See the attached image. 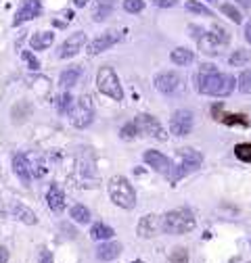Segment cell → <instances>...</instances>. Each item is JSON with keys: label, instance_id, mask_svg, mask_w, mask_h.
<instances>
[{"label": "cell", "instance_id": "6da1fadb", "mask_svg": "<svg viewBox=\"0 0 251 263\" xmlns=\"http://www.w3.org/2000/svg\"><path fill=\"white\" fill-rule=\"evenodd\" d=\"M235 88H237V80L230 73H220V71L201 73L199 71V76H197V90L207 96L224 98V96H230L235 92Z\"/></svg>", "mask_w": 251, "mask_h": 263}, {"label": "cell", "instance_id": "7a4b0ae2", "mask_svg": "<svg viewBox=\"0 0 251 263\" xmlns=\"http://www.w3.org/2000/svg\"><path fill=\"white\" fill-rule=\"evenodd\" d=\"M197 226V219L193 215L191 209H172L162 217V232L172 234V236H180V234H188L193 232Z\"/></svg>", "mask_w": 251, "mask_h": 263}, {"label": "cell", "instance_id": "3957f363", "mask_svg": "<svg viewBox=\"0 0 251 263\" xmlns=\"http://www.w3.org/2000/svg\"><path fill=\"white\" fill-rule=\"evenodd\" d=\"M107 192H109V199L117 207H121V209H134L136 207V192H134V186L128 182V178L113 176L107 184Z\"/></svg>", "mask_w": 251, "mask_h": 263}, {"label": "cell", "instance_id": "277c9868", "mask_svg": "<svg viewBox=\"0 0 251 263\" xmlns=\"http://www.w3.org/2000/svg\"><path fill=\"white\" fill-rule=\"evenodd\" d=\"M178 165H174V170H172V174L168 176L172 182H178L180 178H184V176H188L191 172H195V170H199L201 167V163H203V155L199 153V151H195V148H188V146H184V148H178Z\"/></svg>", "mask_w": 251, "mask_h": 263}, {"label": "cell", "instance_id": "5b68a950", "mask_svg": "<svg viewBox=\"0 0 251 263\" xmlns=\"http://www.w3.org/2000/svg\"><path fill=\"white\" fill-rule=\"evenodd\" d=\"M97 88H99L101 94L113 98V101H121L123 98V90H121L119 78L109 65H103V67L97 71Z\"/></svg>", "mask_w": 251, "mask_h": 263}, {"label": "cell", "instance_id": "8992f818", "mask_svg": "<svg viewBox=\"0 0 251 263\" xmlns=\"http://www.w3.org/2000/svg\"><path fill=\"white\" fill-rule=\"evenodd\" d=\"M69 119H71V123L78 129H84V127H88L94 121V103H92L90 94H82L78 101L74 103V109L69 113Z\"/></svg>", "mask_w": 251, "mask_h": 263}, {"label": "cell", "instance_id": "52a82bcc", "mask_svg": "<svg viewBox=\"0 0 251 263\" xmlns=\"http://www.w3.org/2000/svg\"><path fill=\"white\" fill-rule=\"evenodd\" d=\"M136 125H138V132H140V136H147V138H153V140H168V132L164 129V125L157 121V117L153 115H147V113H140L136 119Z\"/></svg>", "mask_w": 251, "mask_h": 263}, {"label": "cell", "instance_id": "ba28073f", "mask_svg": "<svg viewBox=\"0 0 251 263\" xmlns=\"http://www.w3.org/2000/svg\"><path fill=\"white\" fill-rule=\"evenodd\" d=\"M195 117L188 109H180L170 117V134L174 136H188L193 129Z\"/></svg>", "mask_w": 251, "mask_h": 263}, {"label": "cell", "instance_id": "9c48e42d", "mask_svg": "<svg viewBox=\"0 0 251 263\" xmlns=\"http://www.w3.org/2000/svg\"><path fill=\"white\" fill-rule=\"evenodd\" d=\"M88 38L84 31H76V34L67 36V40L59 46V59H74L76 54H80L86 46Z\"/></svg>", "mask_w": 251, "mask_h": 263}, {"label": "cell", "instance_id": "30bf717a", "mask_svg": "<svg viewBox=\"0 0 251 263\" xmlns=\"http://www.w3.org/2000/svg\"><path fill=\"white\" fill-rule=\"evenodd\" d=\"M142 159H145V163H147V165H149L153 172L162 174V176H170L172 170H174V163H172L164 153H159V151H145Z\"/></svg>", "mask_w": 251, "mask_h": 263}, {"label": "cell", "instance_id": "8fae6325", "mask_svg": "<svg viewBox=\"0 0 251 263\" xmlns=\"http://www.w3.org/2000/svg\"><path fill=\"white\" fill-rule=\"evenodd\" d=\"M159 230H162V217L159 215H155V213H147L140 217L138 226H136V234L145 240L149 238H155L157 234H159Z\"/></svg>", "mask_w": 251, "mask_h": 263}, {"label": "cell", "instance_id": "7c38bea8", "mask_svg": "<svg viewBox=\"0 0 251 263\" xmlns=\"http://www.w3.org/2000/svg\"><path fill=\"white\" fill-rule=\"evenodd\" d=\"M119 40H121L119 31H113V29H111V31H105V34H101L97 40H92V42L88 44V54H90V57H97V54L109 50L111 46H115Z\"/></svg>", "mask_w": 251, "mask_h": 263}, {"label": "cell", "instance_id": "4fadbf2b", "mask_svg": "<svg viewBox=\"0 0 251 263\" xmlns=\"http://www.w3.org/2000/svg\"><path fill=\"white\" fill-rule=\"evenodd\" d=\"M42 13V3L40 0H23L21 7L17 9L15 13V19H13V25H23L25 21H31V19H36L38 15Z\"/></svg>", "mask_w": 251, "mask_h": 263}, {"label": "cell", "instance_id": "5bb4252c", "mask_svg": "<svg viewBox=\"0 0 251 263\" xmlns=\"http://www.w3.org/2000/svg\"><path fill=\"white\" fill-rule=\"evenodd\" d=\"M180 76L176 71H162L155 76V88L162 94H174L180 88Z\"/></svg>", "mask_w": 251, "mask_h": 263}, {"label": "cell", "instance_id": "9a60e30c", "mask_svg": "<svg viewBox=\"0 0 251 263\" xmlns=\"http://www.w3.org/2000/svg\"><path fill=\"white\" fill-rule=\"evenodd\" d=\"M84 78V69H82V65H74V67H67L65 71H63L59 76V84L61 88H65V90H71L74 86H78Z\"/></svg>", "mask_w": 251, "mask_h": 263}, {"label": "cell", "instance_id": "2e32d148", "mask_svg": "<svg viewBox=\"0 0 251 263\" xmlns=\"http://www.w3.org/2000/svg\"><path fill=\"white\" fill-rule=\"evenodd\" d=\"M13 172H15V176L25 186L31 182V167H29V161H27L25 155H21V153H15L13 155Z\"/></svg>", "mask_w": 251, "mask_h": 263}, {"label": "cell", "instance_id": "e0dca14e", "mask_svg": "<svg viewBox=\"0 0 251 263\" xmlns=\"http://www.w3.org/2000/svg\"><path fill=\"white\" fill-rule=\"evenodd\" d=\"M11 213H13L15 219L23 221L25 226H36V223H38V215L31 211L27 205H23V203H19V201L11 205Z\"/></svg>", "mask_w": 251, "mask_h": 263}, {"label": "cell", "instance_id": "ac0fdd59", "mask_svg": "<svg viewBox=\"0 0 251 263\" xmlns=\"http://www.w3.org/2000/svg\"><path fill=\"white\" fill-rule=\"evenodd\" d=\"M119 255H121V245L119 242H109V240L101 242L97 247V253H94V257H97L99 261H113Z\"/></svg>", "mask_w": 251, "mask_h": 263}, {"label": "cell", "instance_id": "d6986e66", "mask_svg": "<svg viewBox=\"0 0 251 263\" xmlns=\"http://www.w3.org/2000/svg\"><path fill=\"white\" fill-rule=\"evenodd\" d=\"M115 236V230L103 221H97V223H92L90 228V238L92 240H97V242H105V240H111Z\"/></svg>", "mask_w": 251, "mask_h": 263}, {"label": "cell", "instance_id": "ffe728a7", "mask_svg": "<svg viewBox=\"0 0 251 263\" xmlns=\"http://www.w3.org/2000/svg\"><path fill=\"white\" fill-rule=\"evenodd\" d=\"M46 205H48V209L50 211H63L65 209V194H63L57 186H50L48 190H46Z\"/></svg>", "mask_w": 251, "mask_h": 263}, {"label": "cell", "instance_id": "44dd1931", "mask_svg": "<svg viewBox=\"0 0 251 263\" xmlns=\"http://www.w3.org/2000/svg\"><path fill=\"white\" fill-rule=\"evenodd\" d=\"M52 42H55L52 31H36V34L29 38V44L34 50H46V48H50Z\"/></svg>", "mask_w": 251, "mask_h": 263}, {"label": "cell", "instance_id": "7402d4cb", "mask_svg": "<svg viewBox=\"0 0 251 263\" xmlns=\"http://www.w3.org/2000/svg\"><path fill=\"white\" fill-rule=\"evenodd\" d=\"M197 42H199L201 52H205V54H218V46H222L216 40V36L211 34V31H209V34H205V31H203V34L197 38Z\"/></svg>", "mask_w": 251, "mask_h": 263}, {"label": "cell", "instance_id": "603a6c76", "mask_svg": "<svg viewBox=\"0 0 251 263\" xmlns=\"http://www.w3.org/2000/svg\"><path fill=\"white\" fill-rule=\"evenodd\" d=\"M113 11V0H97V5H94V13H92V19L94 21H105Z\"/></svg>", "mask_w": 251, "mask_h": 263}, {"label": "cell", "instance_id": "cb8c5ba5", "mask_svg": "<svg viewBox=\"0 0 251 263\" xmlns=\"http://www.w3.org/2000/svg\"><path fill=\"white\" fill-rule=\"evenodd\" d=\"M170 59H172L174 65H180V67H184V65L193 63L195 54H193V50H188V48H182V46H180V48H174V50H172Z\"/></svg>", "mask_w": 251, "mask_h": 263}, {"label": "cell", "instance_id": "d4e9b609", "mask_svg": "<svg viewBox=\"0 0 251 263\" xmlns=\"http://www.w3.org/2000/svg\"><path fill=\"white\" fill-rule=\"evenodd\" d=\"M69 217L76 221V223H88L90 221V209L88 207H84V205H74L71 209H69Z\"/></svg>", "mask_w": 251, "mask_h": 263}, {"label": "cell", "instance_id": "484cf974", "mask_svg": "<svg viewBox=\"0 0 251 263\" xmlns=\"http://www.w3.org/2000/svg\"><path fill=\"white\" fill-rule=\"evenodd\" d=\"M228 63L232 65V67H243V65L251 63V52H249V50L239 48V50H235V52L228 57Z\"/></svg>", "mask_w": 251, "mask_h": 263}, {"label": "cell", "instance_id": "4316f807", "mask_svg": "<svg viewBox=\"0 0 251 263\" xmlns=\"http://www.w3.org/2000/svg\"><path fill=\"white\" fill-rule=\"evenodd\" d=\"M57 107H59V113H61V115H65V113H71V109H74V98H71L69 90H67V92H63V94L59 96V101H57Z\"/></svg>", "mask_w": 251, "mask_h": 263}, {"label": "cell", "instance_id": "83f0119b", "mask_svg": "<svg viewBox=\"0 0 251 263\" xmlns=\"http://www.w3.org/2000/svg\"><path fill=\"white\" fill-rule=\"evenodd\" d=\"M119 136H121V140H134L136 136H140V132H138L136 121H128L126 125H121V129H119Z\"/></svg>", "mask_w": 251, "mask_h": 263}, {"label": "cell", "instance_id": "f1b7e54d", "mask_svg": "<svg viewBox=\"0 0 251 263\" xmlns=\"http://www.w3.org/2000/svg\"><path fill=\"white\" fill-rule=\"evenodd\" d=\"M186 9L191 11V13H195V15H203V17H213V13L205 7V5H201V3H197V0H186Z\"/></svg>", "mask_w": 251, "mask_h": 263}, {"label": "cell", "instance_id": "f546056e", "mask_svg": "<svg viewBox=\"0 0 251 263\" xmlns=\"http://www.w3.org/2000/svg\"><path fill=\"white\" fill-rule=\"evenodd\" d=\"M235 155H237L239 161H243V163H251V142L237 144V146H235Z\"/></svg>", "mask_w": 251, "mask_h": 263}, {"label": "cell", "instance_id": "4dcf8cb0", "mask_svg": "<svg viewBox=\"0 0 251 263\" xmlns=\"http://www.w3.org/2000/svg\"><path fill=\"white\" fill-rule=\"evenodd\" d=\"M237 86H239V90H241L243 94H251V69H245V71L239 76Z\"/></svg>", "mask_w": 251, "mask_h": 263}, {"label": "cell", "instance_id": "1f68e13d", "mask_svg": "<svg viewBox=\"0 0 251 263\" xmlns=\"http://www.w3.org/2000/svg\"><path fill=\"white\" fill-rule=\"evenodd\" d=\"M29 161V159H27ZM29 167H31V174H34V178H42L46 174V165H44V161L40 157H34L29 161Z\"/></svg>", "mask_w": 251, "mask_h": 263}, {"label": "cell", "instance_id": "d6a6232c", "mask_svg": "<svg viewBox=\"0 0 251 263\" xmlns=\"http://www.w3.org/2000/svg\"><path fill=\"white\" fill-rule=\"evenodd\" d=\"M220 11H222L230 21H235V23H241L243 21V17H241V13H239V9L235 7V5H230V3H226V5H222L220 7Z\"/></svg>", "mask_w": 251, "mask_h": 263}, {"label": "cell", "instance_id": "836d02e7", "mask_svg": "<svg viewBox=\"0 0 251 263\" xmlns=\"http://www.w3.org/2000/svg\"><path fill=\"white\" fill-rule=\"evenodd\" d=\"M220 121L222 123H226V125H243V127H247L249 125V121H247V117L245 115H222L220 117Z\"/></svg>", "mask_w": 251, "mask_h": 263}, {"label": "cell", "instance_id": "e575fe53", "mask_svg": "<svg viewBox=\"0 0 251 263\" xmlns=\"http://www.w3.org/2000/svg\"><path fill=\"white\" fill-rule=\"evenodd\" d=\"M168 263H188V251L184 247H176L168 259Z\"/></svg>", "mask_w": 251, "mask_h": 263}, {"label": "cell", "instance_id": "d590c367", "mask_svg": "<svg viewBox=\"0 0 251 263\" xmlns=\"http://www.w3.org/2000/svg\"><path fill=\"white\" fill-rule=\"evenodd\" d=\"M145 9V0H123V11L126 13H142Z\"/></svg>", "mask_w": 251, "mask_h": 263}, {"label": "cell", "instance_id": "8d00e7d4", "mask_svg": "<svg viewBox=\"0 0 251 263\" xmlns=\"http://www.w3.org/2000/svg\"><path fill=\"white\" fill-rule=\"evenodd\" d=\"M21 59L27 63V67H29V69H34V71L40 69V61H38L34 54H31L29 50H23V52H21Z\"/></svg>", "mask_w": 251, "mask_h": 263}, {"label": "cell", "instance_id": "74e56055", "mask_svg": "<svg viewBox=\"0 0 251 263\" xmlns=\"http://www.w3.org/2000/svg\"><path fill=\"white\" fill-rule=\"evenodd\" d=\"M211 34L216 36V40H218L220 44H228V42H230V36H228V31H224V29L220 27V25H216V27L211 29Z\"/></svg>", "mask_w": 251, "mask_h": 263}, {"label": "cell", "instance_id": "f35d334b", "mask_svg": "<svg viewBox=\"0 0 251 263\" xmlns=\"http://www.w3.org/2000/svg\"><path fill=\"white\" fill-rule=\"evenodd\" d=\"M151 3L155 7H159V9H172V7L178 5V0H151Z\"/></svg>", "mask_w": 251, "mask_h": 263}, {"label": "cell", "instance_id": "ab89813d", "mask_svg": "<svg viewBox=\"0 0 251 263\" xmlns=\"http://www.w3.org/2000/svg\"><path fill=\"white\" fill-rule=\"evenodd\" d=\"M61 230H63V232H67L65 236H69V238H76V232H74V230H71L67 223H61Z\"/></svg>", "mask_w": 251, "mask_h": 263}, {"label": "cell", "instance_id": "60d3db41", "mask_svg": "<svg viewBox=\"0 0 251 263\" xmlns=\"http://www.w3.org/2000/svg\"><path fill=\"white\" fill-rule=\"evenodd\" d=\"M9 261V251L7 247H0V263H7Z\"/></svg>", "mask_w": 251, "mask_h": 263}, {"label": "cell", "instance_id": "b9f144b4", "mask_svg": "<svg viewBox=\"0 0 251 263\" xmlns=\"http://www.w3.org/2000/svg\"><path fill=\"white\" fill-rule=\"evenodd\" d=\"M40 263H55V261H52V257H50L48 253L42 251V253H40Z\"/></svg>", "mask_w": 251, "mask_h": 263}, {"label": "cell", "instance_id": "7bdbcfd3", "mask_svg": "<svg viewBox=\"0 0 251 263\" xmlns=\"http://www.w3.org/2000/svg\"><path fill=\"white\" fill-rule=\"evenodd\" d=\"M245 38H247V42L251 44V23L245 25Z\"/></svg>", "mask_w": 251, "mask_h": 263}, {"label": "cell", "instance_id": "ee69618b", "mask_svg": "<svg viewBox=\"0 0 251 263\" xmlns=\"http://www.w3.org/2000/svg\"><path fill=\"white\" fill-rule=\"evenodd\" d=\"M86 5H88V0H74V7H78V9H82Z\"/></svg>", "mask_w": 251, "mask_h": 263}, {"label": "cell", "instance_id": "f6af8a7d", "mask_svg": "<svg viewBox=\"0 0 251 263\" xmlns=\"http://www.w3.org/2000/svg\"><path fill=\"white\" fill-rule=\"evenodd\" d=\"M237 3H239V5H243L245 9H247V7H251V0H237Z\"/></svg>", "mask_w": 251, "mask_h": 263}, {"label": "cell", "instance_id": "bcb514c9", "mask_svg": "<svg viewBox=\"0 0 251 263\" xmlns=\"http://www.w3.org/2000/svg\"><path fill=\"white\" fill-rule=\"evenodd\" d=\"M65 19H67V21H71V19H74V13H71V11H67V13H65Z\"/></svg>", "mask_w": 251, "mask_h": 263}, {"label": "cell", "instance_id": "7dc6e473", "mask_svg": "<svg viewBox=\"0 0 251 263\" xmlns=\"http://www.w3.org/2000/svg\"><path fill=\"white\" fill-rule=\"evenodd\" d=\"M209 3H216V0H209Z\"/></svg>", "mask_w": 251, "mask_h": 263}, {"label": "cell", "instance_id": "c3c4849f", "mask_svg": "<svg viewBox=\"0 0 251 263\" xmlns=\"http://www.w3.org/2000/svg\"><path fill=\"white\" fill-rule=\"evenodd\" d=\"M136 263H140V261H136Z\"/></svg>", "mask_w": 251, "mask_h": 263}]
</instances>
